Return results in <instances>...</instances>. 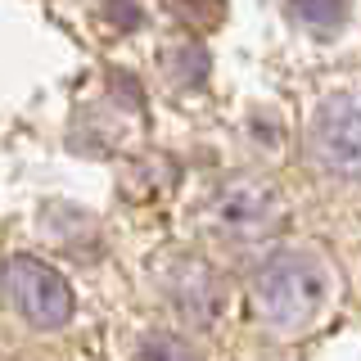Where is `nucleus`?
I'll list each match as a JSON object with an SVG mask.
<instances>
[{"instance_id": "nucleus-3", "label": "nucleus", "mask_w": 361, "mask_h": 361, "mask_svg": "<svg viewBox=\"0 0 361 361\" xmlns=\"http://www.w3.org/2000/svg\"><path fill=\"white\" fill-rule=\"evenodd\" d=\"M0 289H5L9 307L27 325H37V330H59V325L73 321V289H68V280L50 262H41L32 253L5 257Z\"/></svg>"}, {"instance_id": "nucleus-4", "label": "nucleus", "mask_w": 361, "mask_h": 361, "mask_svg": "<svg viewBox=\"0 0 361 361\" xmlns=\"http://www.w3.org/2000/svg\"><path fill=\"white\" fill-rule=\"evenodd\" d=\"M307 149L325 172L338 176H361V95L343 90V95L321 99L307 127Z\"/></svg>"}, {"instance_id": "nucleus-7", "label": "nucleus", "mask_w": 361, "mask_h": 361, "mask_svg": "<svg viewBox=\"0 0 361 361\" xmlns=\"http://www.w3.org/2000/svg\"><path fill=\"white\" fill-rule=\"evenodd\" d=\"M135 361H199V353L176 334H149L140 343V353H135Z\"/></svg>"}, {"instance_id": "nucleus-1", "label": "nucleus", "mask_w": 361, "mask_h": 361, "mask_svg": "<svg viewBox=\"0 0 361 361\" xmlns=\"http://www.w3.org/2000/svg\"><path fill=\"white\" fill-rule=\"evenodd\" d=\"M334 271L316 248H280L253 276V312L271 334H302L330 312Z\"/></svg>"}, {"instance_id": "nucleus-6", "label": "nucleus", "mask_w": 361, "mask_h": 361, "mask_svg": "<svg viewBox=\"0 0 361 361\" xmlns=\"http://www.w3.org/2000/svg\"><path fill=\"white\" fill-rule=\"evenodd\" d=\"M289 18L298 23V27L316 32V37H325V32H338L348 18V0H289Z\"/></svg>"}, {"instance_id": "nucleus-5", "label": "nucleus", "mask_w": 361, "mask_h": 361, "mask_svg": "<svg viewBox=\"0 0 361 361\" xmlns=\"http://www.w3.org/2000/svg\"><path fill=\"white\" fill-rule=\"evenodd\" d=\"M163 293L185 321H212L226 307V285L203 257H176L163 276Z\"/></svg>"}, {"instance_id": "nucleus-2", "label": "nucleus", "mask_w": 361, "mask_h": 361, "mask_svg": "<svg viewBox=\"0 0 361 361\" xmlns=\"http://www.w3.org/2000/svg\"><path fill=\"white\" fill-rule=\"evenodd\" d=\"M285 221V199L267 176L235 172L217 180L203 199V231L221 244H257L280 231Z\"/></svg>"}]
</instances>
